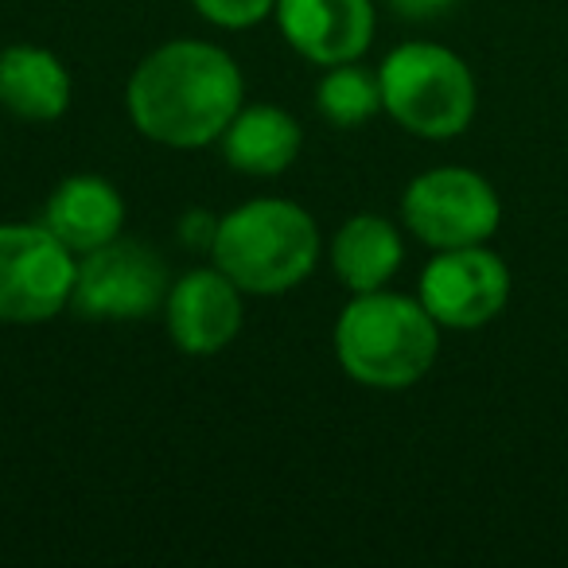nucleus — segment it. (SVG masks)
Segmentation results:
<instances>
[{"label":"nucleus","mask_w":568,"mask_h":568,"mask_svg":"<svg viewBox=\"0 0 568 568\" xmlns=\"http://www.w3.org/2000/svg\"><path fill=\"white\" fill-rule=\"evenodd\" d=\"M402 219L433 250L483 245L503 222L498 191L471 168H433L402 195Z\"/></svg>","instance_id":"423d86ee"},{"label":"nucleus","mask_w":568,"mask_h":568,"mask_svg":"<svg viewBox=\"0 0 568 568\" xmlns=\"http://www.w3.org/2000/svg\"><path fill=\"white\" fill-rule=\"evenodd\" d=\"M43 226L59 237L71 253H90L98 245L121 237L125 226V199L102 175H71L48 199Z\"/></svg>","instance_id":"9b49d317"},{"label":"nucleus","mask_w":568,"mask_h":568,"mask_svg":"<svg viewBox=\"0 0 568 568\" xmlns=\"http://www.w3.org/2000/svg\"><path fill=\"white\" fill-rule=\"evenodd\" d=\"M195 9L219 28H253L276 9V0H195Z\"/></svg>","instance_id":"dca6fc26"},{"label":"nucleus","mask_w":568,"mask_h":568,"mask_svg":"<svg viewBox=\"0 0 568 568\" xmlns=\"http://www.w3.org/2000/svg\"><path fill=\"white\" fill-rule=\"evenodd\" d=\"M440 324L420 301L397 293H355L335 324L343 371L371 389H409L433 371Z\"/></svg>","instance_id":"f03ea898"},{"label":"nucleus","mask_w":568,"mask_h":568,"mask_svg":"<svg viewBox=\"0 0 568 568\" xmlns=\"http://www.w3.org/2000/svg\"><path fill=\"white\" fill-rule=\"evenodd\" d=\"M382 110L425 141H452L475 118V74L440 43H402L378 67Z\"/></svg>","instance_id":"20e7f679"},{"label":"nucleus","mask_w":568,"mask_h":568,"mask_svg":"<svg viewBox=\"0 0 568 568\" xmlns=\"http://www.w3.org/2000/svg\"><path fill=\"white\" fill-rule=\"evenodd\" d=\"M417 301L440 327L475 332L487 327L510 301V268L487 245L440 250L420 273Z\"/></svg>","instance_id":"6e6552de"},{"label":"nucleus","mask_w":568,"mask_h":568,"mask_svg":"<svg viewBox=\"0 0 568 568\" xmlns=\"http://www.w3.org/2000/svg\"><path fill=\"white\" fill-rule=\"evenodd\" d=\"M214 265L250 296L288 293L316 268L320 230L288 199H253L230 211L214 230Z\"/></svg>","instance_id":"7ed1b4c3"},{"label":"nucleus","mask_w":568,"mask_h":568,"mask_svg":"<svg viewBox=\"0 0 568 568\" xmlns=\"http://www.w3.org/2000/svg\"><path fill=\"white\" fill-rule=\"evenodd\" d=\"M168 265L133 237H113L82 253L71 308L82 320H144L168 301Z\"/></svg>","instance_id":"0eeeda50"},{"label":"nucleus","mask_w":568,"mask_h":568,"mask_svg":"<svg viewBox=\"0 0 568 568\" xmlns=\"http://www.w3.org/2000/svg\"><path fill=\"white\" fill-rule=\"evenodd\" d=\"M168 332L183 355H214L242 327V288L214 268H195L168 288Z\"/></svg>","instance_id":"1a4fd4ad"},{"label":"nucleus","mask_w":568,"mask_h":568,"mask_svg":"<svg viewBox=\"0 0 568 568\" xmlns=\"http://www.w3.org/2000/svg\"><path fill=\"white\" fill-rule=\"evenodd\" d=\"M74 253L48 226H0V324H43L71 304Z\"/></svg>","instance_id":"39448f33"},{"label":"nucleus","mask_w":568,"mask_h":568,"mask_svg":"<svg viewBox=\"0 0 568 568\" xmlns=\"http://www.w3.org/2000/svg\"><path fill=\"white\" fill-rule=\"evenodd\" d=\"M456 0H389V9L405 20H433L440 12H448Z\"/></svg>","instance_id":"f3484780"},{"label":"nucleus","mask_w":568,"mask_h":568,"mask_svg":"<svg viewBox=\"0 0 568 568\" xmlns=\"http://www.w3.org/2000/svg\"><path fill=\"white\" fill-rule=\"evenodd\" d=\"M242 71L222 48L172 40L141 59L129 79V113L149 141L203 149L219 141L242 110Z\"/></svg>","instance_id":"f257e3e1"},{"label":"nucleus","mask_w":568,"mask_h":568,"mask_svg":"<svg viewBox=\"0 0 568 568\" xmlns=\"http://www.w3.org/2000/svg\"><path fill=\"white\" fill-rule=\"evenodd\" d=\"M284 40L320 67L351 63L374 40L371 0H276Z\"/></svg>","instance_id":"9d476101"},{"label":"nucleus","mask_w":568,"mask_h":568,"mask_svg":"<svg viewBox=\"0 0 568 568\" xmlns=\"http://www.w3.org/2000/svg\"><path fill=\"white\" fill-rule=\"evenodd\" d=\"M0 105L24 121H55L71 105V74L43 48H9L0 55Z\"/></svg>","instance_id":"ddd939ff"},{"label":"nucleus","mask_w":568,"mask_h":568,"mask_svg":"<svg viewBox=\"0 0 568 568\" xmlns=\"http://www.w3.org/2000/svg\"><path fill=\"white\" fill-rule=\"evenodd\" d=\"M304 133L293 113L276 105H242L222 133V152L230 168L245 175H281L301 156Z\"/></svg>","instance_id":"f8f14e48"},{"label":"nucleus","mask_w":568,"mask_h":568,"mask_svg":"<svg viewBox=\"0 0 568 568\" xmlns=\"http://www.w3.org/2000/svg\"><path fill=\"white\" fill-rule=\"evenodd\" d=\"M316 105L332 125L339 129H355L363 121H371L382 110V82L378 71H366L358 67V59L351 63H335L324 74L316 90Z\"/></svg>","instance_id":"2eb2a0df"},{"label":"nucleus","mask_w":568,"mask_h":568,"mask_svg":"<svg viewBox=\"0 0 568 568\" xmlns=\"http://www.w3.org/2000/svg\"><path fill=\"white\" fill-rule=\"evenodd\" d=\"M405 261L402 234L382 214H355L332 242V268L351 293H378Z\"/></svg>","instance_id":"4468645a"}]
</instances>
